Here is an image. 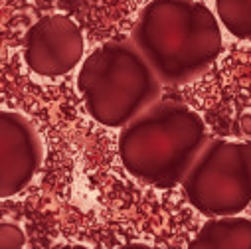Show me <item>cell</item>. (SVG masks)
<instances>
[{
  "instance_id": "obj_6",
  "label": "cell",
  "mask_w": 251,
  "mask_h": 249,
  "mask_svg": "<svg viewBox=\"0 0 251 249\" xmlns=\"http://www.w3.org/2000/svg\"><path fill=\"white\" fill-rule=\"evenodd\" d=\"M44 141L36 124L22 113H0V196L24 192L44 162Z\"/></svg>"
},
{
  "instance_id": "obj_1",
  "label": "cell",
  "mask_w": 251,
  "mask_h": 249,
  "mask_svg": "<svg viewBox=\"0 0 251 249\" xmlns=\"http://www.w3.org/2000/svg\"><path fill=\"white\" fill-rule=\"evenodd\" d=\"M131 42L162 83L200 77L224 48L218 16L198 0H151L139 12Z\"/></svg>"
},
{
  "instance_id": "obj_9",
  "label": "cell",
  "mask_w": 251,
  "mask_h": 249,
  "mask_svg": "<svg viewBox=\"0 0 251 249\" xmlns=\"http://www.w3.org/2000/svg\"><path fill=\"white\" fill-rule=\"evenodd\" d=\"M26 235L16 224H0V249H24Z\"/></svg>"
},
{
  "instance_id": "obj_10",
  "label": "cell",
  "mask_w": 251,
  "mask_h": 249,
  "mask_svg": "<svg viewBox=\"0 0 251 249\" xmlns=\"http://www.w3.org/2000/svg\"><path fill=\"white\" fill-rule=\"evenodd\" d=\"M241 152H243L245 168H247V174H249V180H251V141L241 143Z\"/></svg>"
},
{
  "instance_id": "obj_4",
  "label": "cell",
  "mask_w": 251,
  "mask_h": 249,
  "mask_svg": "<svg viewBox=\"0 0 251 249\" xmlns=\"http://www.w3.org/2000/svg\"><path fill=\"white\" fill-rule=\"evenodd\" d=\"M180 186L200 214L208 218L239 216L251 204V180L241 143L208 141Z\"/></svg>"
},
{
  "instance_id": "obj_3",
  "label": "cell",
  "mask_w": 251,
  "mask_h": 249,
  "mask_svg": "<svg viewBox=\"0 0 251 249\" xmlns=\"http://www.w3.org/2000/svg\"><path fill=\"white\" fill-rule=\"evenodd\" d=\"M77 89L93 121L123 129L160 101L162 81L133 42H107L83 59Z\"/></svg>"
},
{
  "instance_id": "obj_11",
  "label": "cell",
  "mask_w": 251,
  "mask_h": 249,
  "mask_svg": "<svg viewBox=\"0 0 251 249\" xmlns=\"http://www.w3.org/2000/svg\"><path fill=\"white\" fill-rule=\"evenodd\" d=\"M117 249H154V247H151L147 243H127V245H121Z\"/></svg>"
},
{
  "instance_id": "obj_8",
  "label": "cell",
  "mask_w": 251,
  "mask_h": 249,
  "mask_svg": "<svg viewBox=\"0 0 251 249\" xmlns=\"http://www.w3.org/2000/svg\"><path fill=\"white\" fill-rule=\"evenodd\" d=\"M216 14L233 38L251 42V0H216Z\"/></svg>"
},
{
  "instance_id": "obj_7",
  "label": "cell",
  "mask_w": 251,
  "mask_h": 249,
  "mask_svg": "<svg viewBox=\"0 0 251 249\" xmlns=\"http://www.w3.org/2000/svg\"><path fill=\"white\" fill-rule=\"evenodd\" d=\"M188 249H251V220L241 216L210 218Z\"/></svg>"
},
{
  "instance_id": "obj_5",
  "label": "cell",
  "mask_w": 251,
  "mask_h": 249,
  "mask_svg": "<svg viewBox=\"0 0 251 249\" xmlns=\"http://www.w3.org/2000/svg\"><path fill=\"white\" fill-rule=\"evenodd\" d=\"M83 34L79 26L64 14L40 18L26 34L24 61L40 77H61L83 64Z\"/></svg>"
},
{
  "instance_id": "obj_12",
  "label": "cell",
  "mask_w": 251,
  "mask_h": 249,
  "mask_svg": "<svg viewBox=\"0 0 251 249\" xmlns=\"http://www.w3.org/2000/svg\"><path fill=\"white\" fill-rule=\"evenodd\" d=\"M51 249H89L85 245H59V247H51Z\"/></svg>"
},
{
  "instance_id": "obj_2",
  "label": "cell",
  "mask_w": 251,
  "mask_h": 249,
  "mask_svg": "<svg viewBox=\"0 0 251 249\" xmlns=\"http://www.w3.org/2000/svg\"><path fill=\"white\" fill-rule=\"evenodd\" d=\"M208 141L196 111L178 101H158L121 129L117 150L129 174L168 190L182 184Z\"/></svg>"
}]
</instances>
